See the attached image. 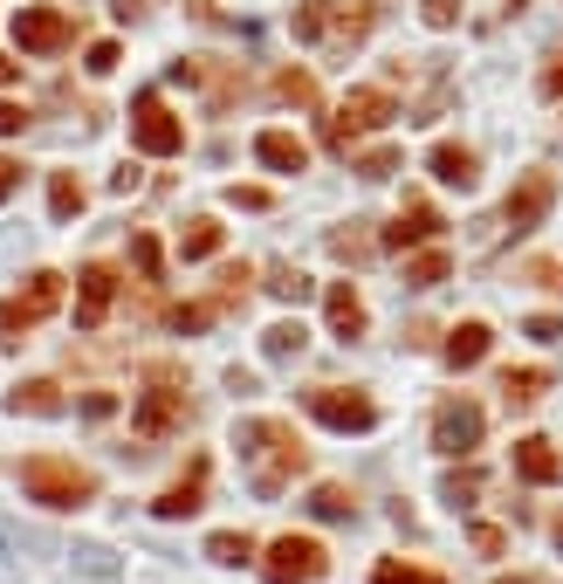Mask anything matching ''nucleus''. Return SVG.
<instances>
[{
  "label": "nucleus",
  "mask_w": 563,
  "mask_h": 584,
  "mask_svg": "<svg viewBox=\"0 0 563 584\" xmlns=\"http://www.w3.org/2000/svg\"><path fill=\"white\" fill-rule=\"evenodd\" d=\"M234 447H241L248 489L262 495V502H275V495L302 474V461H310V447L296 440L289 420H241V426H234Z\"/></svg>",
  "instance_id": "1"
},
{
  "label": "nucleus",
  "mask_w": 563,
  "mask_h": 584,
  "mask_svg": "<svg viewBox=\"0 0 563 584\" xmlns=\"http://www.w3.org/2000/svg\"><path fill=\"white\" fill-rule=\"evenodd\" d=\"M193 420V399H186V371L172 358H151L145 365V392H138V440H165Z\"/></svg>",
  "instance_id": "2"
},
{
  "label": "nucleus",
  "mask_w": 563,
  "mask_h": 584,
  "mask_svg": "<svg viewBox=\"0 0 563 584\" xmlns=\"http://www.w3.org/2000/svg\"><path fill=\"white\" fill-rule=\"evenodd\" d=\"M21 489H28V502H42V509H83L96 495V474L62 461V454H35V461H21Z\"/></svg>",
  "instance_id": "3"
},
{
  "label": "nucleus",
  "mask_w": 563,
  "mask_h": 584,
  "mask_svg": "<svg viewBox=\"0 0 563 584\" xmlns=\"http://www.w3.org/2000/svg\"><path fill=\"white\" fill-rule=\"evenodd\" d=\"M131 145L151 151V159H172V151L186 145V124L165 111L159 90H138V96H131Z\"/></svg>",
  "instance_id": "4"
},
{
  "label": "nucleus",
  "mask_w": 563,
  "mask_h": 584,
  "mask_svg": "<svg viewBox=\"0 0 563 584\" xmlns=\"http://www.w3.org/2000/svg\"><path fill=\"white\" fill-rule=\"evenodd\" d=\"M56 302H62V275H56V268H35L28 283L0 302V330H8V337H21V330H35L42 317H56Z\"/></svg>",
  "instance_id": "5"
},
{
  "label": "nucleus",
  "mask_w": 563,
  "mask_h": 584,
  "mask_svg": "<svg viewBox=\"0 0 563 584\" xmlns=\"http://www.w3.org/2000/svg\"><path fill=\"white\" fill-rule=\"evenodd\" d=\"M399 117V104L386 90H351L344 104H337V117L323 124V138L337 145V151H351V138H365V131H378V124H392Z\"/></svg>",
  "instance_id": "6"
},
{
  "label": "nucleus",
  "mask_w": 563,
  "mask_h": 584,
  "mask_svg": "<svg viewBox=\"0 0 563 584\" xmlns=\"http://www.w3.org/2000/svg\"><path fill=\"white\" fill-rule=\"evenodd\" d=\"M330 571V550L317 537H275L268 557H262V577L268 584H317Z\"/></svg>",
  "instance_id": "7"
},
{
  "label": "nucleus",
  "mask_w": 563,
  "mask_h": 584,
  "mask_svg": "<svg viewBox=\"0 0 563 584\" xmlns=\"http://www.w3.org/2000/svg\"><path fill=\"white\" fill-rule=\"evenodd\" d=\"M302 405H310L323 426H337V434H365V426H378L371 392H357V386H317V392H302Z\"/></svg>",
  "instance_id": "8"
},
{
  "label": "nucleus",
  "mask_w": 563,
  "mask_h": 584,
  "mask_svg": "<svg viewBox=\"0 0 563 584\" xmlns=\"http://www.w3.org/2000/svg\"><path fill=\"white\" fill-rule=\"evenodd\" d=\"M481 426H489V420H481L474 399H440V405H433V447L453 454V461L481 447Z\"/></svg>",
  "instance_id": "9"
},
{
  "label": "nucleus",
  "mask_w": 563,
  "mask_h": 584,
  "mask_svg": "<svg viewBox=\"0 0 563 584\" xmlns=\"http://www.w3.org/2000/svg\"><path fill=\"white\" fill-rule=\"evenodd\" d=\"M69 35H76V21H69V8H21L14 14V42H21V56H56V48H69Z\"/></svg>",
  "instance_id": "10"
},
{
  "label": "nucleus",
  "mask_w": 563,
  "mask_h": 584,
  "mask_svg": "<svg viewBox=\"0 0 563 584\" xmlns=\"http://www.w3.org/2000/svg\"><path fill=\"white\" fill-rule=\"evenodd\" d=\"M207 474H214V461H207V454H193V461H186V474H179L159 502H151V516H165V523H186V516H199V509H207Z\"/></svg>",
  "instance_id": "11"
},
{
  "label": "nucleus",
  "mask_w": 563,
  "mask_h": 584,
  "mask_svg": "<svg viewBox=\"0 0 563 584\" xmlns=\"http://www.w3.org/2000/svg\"><path fill=\"white\" fill-rule=\"evenodd\" d=\"M550 199H556V180H550V172H522V180H516V193L502 199V227H516V234H529V227H543Z\"/></svg>",
  "instance_id": "12"
},
{
  "label": "nucleus",
  "mask_w": 563,
  "mask_h": 584,
  "mask_svg": "<svg viewBox=\"0 0 563 584\" xmlns=\"http://www.w3.org/2000/svg\"><path fill=\"white\" fill-rule=\"evenodd\" d=\"M111 302H117V268L111 262H90L83 275H76V330H96L111 317Z\"/></svg>",
  "instance_id": "13"
},
{
  "label": "nucleus",
  "mask_w": 563,
  "mask_h": 584,
  "mask_svg": "<svg viewBox=\"0 0 563 584\" xmlns=\"http://www.w3.org/2000/svg\"><path fill=\"white\" fill-rule=\"evenodd\" d=\"M371 28H378V8H371V0H323V35H317V42L357 48Z\"/></svg>",
  "instance_id": "14"
},
{
  "label": "nucleus",
  "mask_w": 563,
  "mask_h": 584,
  "mask_svg": "<svg viewBox=\"0 0 563 584\" xmlns=\"http://www.w3.org/2000/svg\"><path fill=\"white\" fill-rule=\"evenodd\" d=\"M489 344H495V330L481 323V317H468V323H453V330H447L440 358H447L453 371H468V365H481V358H489Z\"/></svg>",
  "instance_id": "15"
},
{
  "label": "nucleus",
  "mask_w": 563,
  "mask_h": 584,
  "mask_svg": "<svg viewBox=\"0 0 563 584\" xmlns=\"http://www.w3.org/2000/svg\"><path fill=\"white\" fill-rule=\"evenodd\" d=\"M516 474L536 481V489H550V481H563V454H556L543 434H522V440H516Z\"/></svg>",
  "instance_id": "16"
},
{
  "label": "nucleus",
  "mask_w": 563,
  "mask_h": 584,
  "mask_svg": "<svg viewBox=\"0 0 563 584\" xmlns=\"http://www.w3.org/2000/svg\"><path fill=\"white\" fill-rule=\"evenodd\" d=\"M323 310H330V337H344V344H357V337H365V296H357L351 283H330Z\"/></svg>",
  "instance_id": "17"
},
{
  "label": "nucleus",
  "mask_w": 563,
  "mask_h": 584,
  "mask_svg": "<svg viewBox=\"0 0 563 584\" xmlns=\"http://www.w3.org/2000/svg\"><path fill=\"white\" fill-rule=\"evenodd\" d=\"M440 227H447V220L433 214L426 199H413V207H405V214H399V220H392L378 241H386V248H420V241H433V234H440Z\"/></svg>",
  "instance_id": "18"
},
{
  "label": "nucleus",
  "mask_w": 563,
  "mask_h": 584,
  "mask_svg": "<svg viewBox=\"0 0 563 584\" xmlns=\"http://www.w3.org/2000/svg\"><path fill=\"white\" fill-rule=\"evenodd\" d=\"M433 180H440V186H460V193H468L474 180H481V159H474V151L468 145H433Z\"/></svg>",
  "instance_id": "19"
},
{
  "label": "nucleus",
  "mask_w": 563,
  "mask_h": 584,
  "mask_svg": "<svg viewBox=\"0 0 563 584\" xmlns=\"http://www.w3.org/2000/svg\"><path fill=\"white\" fill-rule=\"evenodd\" d=\"M378 248H386V241L371 234V220H344V227H330V255L351 262V268H357V262H371Z\"/></svg>",
  "instance_id": "20"
},
{
  "label": "nucleus",
  "mask_w": 563,
  "mask_h": 584,
  "mask_svg": "<svg viewBox=\"0 0 563 584\" xmlns=\"http://www.w3.org/2000/svg\"><path fill=\"white\" fill-rule=\"evenodd\" d=\"M254 159L275 165V172H302V165H310V145L289 138V131H262V138H254Z\"/></svg>",
  "instance_id": "21"
},
{
  "label": "nucleus",
  "mask_w": 563,
  "mask_h": 584,
  "mask_svg": "<svg viewBox=\"0 0 563 584\" xmlns=\"http://www.w3.org/2000/svg\"><path fill=\"white\" fill-rule=\"evenodd\" d=\"M8 413L56 420V413H62V386H48V378H28V386H14V392H8Z\"/></svg>",
  "instance_id": "22"
},
{
  "label": "nucleus",
  "mask_w": 563,
  "mask_h": 584,
  "mask_svg": "<svg viewBox=\"0 0 563 584\" xmlns=\"http://www.w3.org/2000/svg\"><path fill=\"white\" fill-rule=\"evenodd\" d=\"M302 344H310V330H302L296 317H282V323L262 330V358H268V365H296V358H302Z\"/></svg>",
  "instance_id": "23"
},
{
  "label": "nucleus",
  "mask_w": 563,
  "mask_h": 584,
  "mask_svg": "<svg viewBox=\"0 0 563 584\" xmlns=\"http://www.w3.org/2000/svg\"><path fill=\"white\" fill-rule=\"evenodd\" d=\"M543 392H550V371H543V365H508V371H502V399H508V405H536Z\"/></svg>",
  "instance_id": "24"
},
{
  "label": "nucleus",
  "mask_w": 563,
  "mask_h": 584,
  "mask_svg": "<svg viewBox=\"0 0 563 584\" xmlns=\"http://www.w3.org/2000/svg\"><path fill=\"white\" fill-rule=\"evenodd\" d=\"M69 564H76V577H90V584H117V577H124L117 550H104V543H76Z\"/></svg>",
  "instance_id": "25"
},
{
  "label": "nucleus",
  "mask_w": 563,
  "mask_h": 584,
  "mask_svg": "<svg viewBox=\"0 0 563 584\" xmlns=\"http://www.w3.org/2000/svg\"><path fill=\"white\" fill-rule=\"evenodd\" d=\"M447 275H453V255H447V248H426V255L405 262V289H440Z\"/></svg>",
  "instance_id": "26"
},
{
  "label": "nucleus",
  "mask_w": 563,
  "mask_h": 584,
  "mask_svg": "<svg viewBox=\"0 0 563 584\" xmlns=\"http://www.w3.org/2000/svg\"><path fill=\"white\" fill-rule=\"evenodd\" d=\"M317 523H351L357 516V502H351V489H337V481H323V489H310V502H302Z\"/></svg>",
  "instance_id": "27"
},
{
  "label": "nucleus",
  "mask_w": 563,
  "mask_h": 584,
  "mask_svg": "<svg viewBox=\"0 0 563 584\" xmlns=\"http://www.w3.org/2000/svg\"><path fill=\"white\" fill-rule=\"evenodd\" d=\"M268 96H275V104H296V111H310V104H317V76H310V69H282L275 83H268Z\"/></svg>",
  "instance_id": "28"
},
{
  "label": "nucleus",
  "mask_w": 563,
  "mask_h": 584,
  "mask_svg": "<svg viewBox=\"0 0 563 584\" xmlns=\"http://www.w3.org/2000/svg\"><path fill=\"white\" fill-rule=\"evenodd\" d=\"M207 557H214V564H227V571H234V564H254V537H248V529H214V537H207Z\"/></svg>",
  "instance_id": "29"
},
{
  "label": "nucleus",
  "mask_w": 563,
  "mask_h": 584,
  "mask_svg": "<svg viewBox=\"0 0 563 584\" xmlns=\"http://www.w3.org/2000/svg\"><path fill=\"white\" fill-rule=\"evenodd\" d=\"M179 255H186V262H207V255H220V220H207V214H199V220L186 227V234H179Z\"/></svg>",
  "instance_id": "30"
},
{
  "label": "nucleus",
  "mask_w": 563,
  "mask_h": 584,
  "mask_svg": "<svg viewBox=\"0 0 563 584\" xmlns=\"http://www.w3.org/2000/svg\"><path fill=\"white\" fill-rule=\"evenodd\" d=\"M275 302H302V296H310V275H302L296 262H268V283H262Z\"/></svg>",
  "instance_id": "31"
},
{
  "label": "nucleus",
  "mask_w": 563,
  "mask_h": 584,
  "mask_svg": "<svg viewBox=\"0 0 563 584\" xmlns=\"http://www.w3.org/2000/svg\"><path fill=\"white\" fill-rule=\"evenodd\" d=\"M48 214H56V220L83 214V180H76V172H56V180H48Z\"/></svg>",
  "instance_id": "32"
},
{
  "label": "nucleus",
  "mask_w": 563,
  "mask_h": 584,
  "mask_svg": "<svg viewBox=\"0 0 563 584\" xmlns=\"http://www.w3.org/2000/svg\"><path fill=\"white\" fill-rule=\"evenodd\" d=\"M371 584H447L440 571H420V564H405V557H386V564L371 571Z\"/></svg>",
  "instance_id": "33"
},
{
  "label": "nucleus",
  "mask_w": 563,
  "mask_h": 584,
  "mask_svg": "<svg viewBox=\"0 0 563 584\" xmlns=\"http://www.w3.org/2000/svg\"><path fill=\"white\" fill-rule=\"evenodd\" d=\"M220 310H227L220 296H214V302H179V310H172V330H207Z\"/></svg>",
  "instance_id": "34"
},
{
  "label": "nucleus",
  "mask_w": 563,
  "mask_h": 584,
  "mask_svg": "<svg viewBox=\"0 0 563 584\" xmlns=\"http://www.w3.org/2000/svg\"><path fill=\"white\" fill-rule=\"evenodd\" d=\"M474 495H481V474H474V468H468V474H447V481H440V502H447V509H468Z\"/></svg>",
  "instance_id": "35"
},
{
  "label": "nucleus",
  "mask_w": 563,
  "mask_h": 584,
  "mask_svg": "<svg viewBox=\"0 0 563 584\" xmlns=\"http://www.w3.org/2000/svg\"><path fill=\"white\" fill-rule=\"evenodd\" d=\"M392 172H399V151L392 145H378V151H365V159H357V180H392Z\"/></svg>",
  "instance_id": "36"
},
{
  "label": "nucleus",
  "mask_w": 563,
  "mask_h": 584,
  "mask_svg": "<svg viewBox=\"0 0 563 584\" xmlns=\"http://www.w3.org/2000/svg\"><path fill=\"white\" fill-rule=\"evenodd\" d=\"M522 283H536V289H563V262H550V255L522 262Z\"/></svg>",
  "instance_id": "37"
},
{
  "label": "nucleus",
  "mask_w": 563,
  "mask_h": 584,
  "mask_svg": "<svg viewBox=\"0 0 563 584\" xmlns=\"http://www.w3.org/2000/svg\"><path fill=\"white\" fill-rule=\"evenodd\" d=\"M536 90H543L550 104H563V48H550V62H543V76H536Z\"/></svg>",
  "instance_id": "38"
},
{
  "label": "nucleus",
  "mask_w": 563,
  "mask_h": 584,
  "mask_svg": "<svg viewBox=\"0 0 563 584\" xmlns=\"http://www.w3.org/2000/svg\"><path fill=\"white\" fill-rule=\"evenodd\" d=\"M420 21H426V28H453V21H460V0H420Z\"/></svg>",
  "instance_id": "39"
},
{
  "label": "nucleus",
  "mask_w": 563,
  "mask_h": 584,
  "mask_svg": "<svg viewBox=\"0 0 563 584\" xmlns=\"http://www.w3.org/2000/svg\"><path fill=\"white\" fill-rule=\"evenodd\" d=\"M131 255H138V268H145V283H159V241H151V234H131Z\"/></svg>",
  "instance_id": "40"
},
{
  "label": "nucleus",
  "mask_w": 563,
  "mask_h": 584,
  "mask_svg": "<svg viewBox=\"0 0 563 584\" xmlns=\"http://www.w3.org/2000/svg\"><path fill=\"white\" fill-rule=\"evenodd\" d=\"M227 199H234V207H248V214H268V207H275L268 186H227Z\"/></svg>",
  "instance_id": "41"
},
{
  "label": "nucleus",
  "mask_w": 563,
  "mask_h": 584,
  "mask_svg": "<svg viewBox=\"0 0 563 584\" xmlns=\"http://www.w3.org/2000/svg\"><path fill=\"white\" fill-rule=\"evenodd\" d=\"M117 69V42H90V76H111Z\"/></svg>",
  "instance_id": "42"
},
{
  "label": "nucleus",
  "mask_w": 563,
  "mask_h": 584,
  "mask_svg": "<svg viewBox=\"0 0 563 584\" xmlns=\"http://www.w3.org/2000/svg\"><path fill=\"white\" fill-rule=\"evenodd\" d=\"M474 550H481V557H502V550H508V537H502L495 523H481V529H474Z\"/></svg>",
  "instance_id": "43"
},
{
  "label": "nucleus",
  "mask_w": 563,
  "mask_h": 584,
  "mask_svg": "<svg viewBox=\"0 0 563 584\" xmlns=\"http://www.w3.org/2000/svg\"><path fill=\"white\" fill-rule=\"evenodd\" d=\"M14 131H28V111H21V104H8V96H0V138H14Z\"/></svg>",
  "instance_id": "44"
},
{
  "label": "nucleus",
  "mask_w": 563,
  "mask_h": 584,
  "mask_svg": "<svg viewBox=\"0 0 563 584\" xmlns=\"http://www.w3.org/2000/svg\"><path fill=\"white\" fill-rule=\"evenodd\" d=\"M227 392H234V399H254V392H262V378L234 365V371H227Z\"/></svg>",
  "instance_id": "45"
},
{
  "label": "nucleus",
  "mask_w": 563,
  "mask_h": 584,
  "mask_svg": "<svg viewBox=\"0 0 563 584\" xmlns=\"http://www.w3.org/2000/svg\"><path fill=\"white\" fill-rule=\"evenodd\" d=\"M529 337L536 344H556L563 337V317H529Z\"/></svg>",
  "instance_id": "46"
},
{
  "label": "nucleus",
  "mask_w": 563,
  "mask_h": 584,
  "mask_svg": "<svg viewBox=\"0 0 563 584\" xmlns=\"http://www.w3.org/2000/svg\"><path fill=\"white\" fill-rule=\"evenodd\" d=\"M8 557H21V529L0 516V564H8Z\"/></svg>",
  "instance_id": "47"
},
{
  "label": "nucleus",
  "mask_w": 563,
  "mask_h": 584,
  "mask_svg": "<svg viewBox=\"0 0 563 584\" xmlns=\"http://www.w3.org/2000/svg\"><path fill=\"white\" fill-rule=\"evenodd\" d=\"M14 186H21V165H14V159H8V151H0V199H8V193H14Z\"/></svg>",
  "instance_id": "48"
},
{
  "label": "nucleus",
  "mask_w": 563,
  "mask_h": 584,
  "mask_svg": "<svg viewBox=\"0 0 563 584\" xmlns=\"http://www.w3.org/2000/svg\"><path fill=\"white\" fill-rule=\"evenodd\" d=\"M111 8H117V21H138V14H145V0H111Z\"/></svg>",
  "instance_id": "49"
},
{
  "label": "nucleus",
  "mask_w": 563,
  "mask_h": 584,
  "mask_svg": "<svg viewBox=\"0 0 563 584\" xmlns=\"http://www.w3.org/2000/svg\"><path fill=\"white\" fill-rule=\"evenodd\" d=\"M14 76H21V62H14V56H0V90H8Z\"/></svg>",
  "instance_id": "50"
},
{
  "label": "nucleus",
  "mask_w": 563,
  "mask_h": 584,
  "mask_svg": "<svg viewBox=\"0 0 563 584\" xmlns=\"http://www.w3.org/2000/svg\"><path fill=\"white\" fill-rule=\"evenodd\" d=\"M495 584H536V577H495Z\"/></svg>",
  "instance_id": "51"
},
{
  "label": "nucleus",
  "mask_w": 563,
  "mask_h": 584,
  "mask_svg": "<svg viewBox=\"0 0 563 584\" xmlns=\"http://www.w3.org/2000/svg\"><path fill=\"white\" fill-rule=\"evenodd\" d=\"M522 8H529V0H508V14H522Z\"/></svg>",
  "instance_id": "52"
},
{
  "label": "nucleus",
  "mask_w": 563,
  "mask_h": 584,
  "mask_svg": "<svg viewBox=\"0 0 563 584\" xmlns=\"http://www.w3.org/2000/svg\"><path fill=\"white\" fill-rule=\"evenodd\" d=\"M556 543H563V516H556Z\"/></svg>",
  "instance_id": "53"
}]
</instances>
